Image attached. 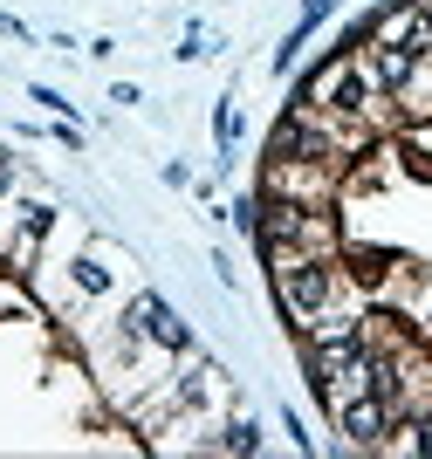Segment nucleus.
<instances>
[{
  "instance_id": "obj_1",
  "label": "nucleus",
  "mask_w": 432,
  "mask_h": 459,
  "mask_svg": "<svg viewBox=\"0 0 432 459\" xmlns=\"http://www.w3.org/2000/svg\"><path fill=\"white\" fill-rule=\"evenodd\" d=\"M268 261V281H275V308L288 323H309L316 308H330L343 295V261L337 254H302V247H275L261 254Z\"/></svg>"
},
{
  "instance_id": "obj_2",
  "label": "nucleus",
  "mask_w": 432,
  "mask_h": 459,
  "mask_svg": "<svg viewBox=\"0 0 432 459\" xmlns=\"http://www.w3.org/2000/svg\"><path fill=\"white\" fill-rule=\"evenodd\" d=\"M117 329L124 336H145L151 350H165V357H199V343H192V329H186V316L165 302V295H131L124 302V316H117Z\"/></svg>"
},
{
  "instance_id": "obj_3",
  "label": "nucleus",
  "mask_w": 432,
  "mask_h": 459,
  "mask_svg": "<svg viewBox=\"0 0 432 459\" xmlns=\"http://www.w3.org/2000/svg\"><path fill=\"white\" fill-rule=\"evenodd\" d=\"M330 425L343 432V446H357V453H371V446H384L398 432V411L377 391H357V398H343V404H330Z\"/></svg>"
},
{
  "instance_id": "obj_4",
  "label": "nucleus",
  "mask_w": 432,
  "mask_h": 459,
  "mask_svg": "<svg viewBox=\"0 0 432 459\" xmlns=\"http://www.w3.org/2000/svg\"><path fill=\"white\" fill-rule=\"evenodd\" d=\"M337 7H343V0H302L295 28H288V35H282V48H275V76H288V69H295V62H302V48H309V35H316V28H322L330 14H337Z\"/></svg>"
},
{
  "instance_id": "obj_5",
  "label": "nucleus",
  "mask_w": 432,
  "mask_h": 459,
  "mask_svg": "<svg viewBox=\"0 0 432 459\" xmlns=\"http://www.w3.org/2000/svg\"><path fill=\"white\" fill-rule=\"evenodd\" d=\"M213 144H220V172H234V144H241V110H234V96H220V110H213Z\"/></svg>"
},
{
  "instance_id": "obj_6",
  "label": "nucleus",
  "mask_w": 432,
  "mask_h": 459,
  "mask_svg": "<svg viewBox=\"0 0 432 459\" xmlns=\"http://www.w3.org/2000/svg\"><path fill=\"white\" fill-rule=\"evenodd\" d=\"M213 453H247V459H254V453H261V425H254V419H226L220 439H213Z\"/></svg>"
},
{
  "instance_id": "obj_7",
  "label": "nucleus",
  "mask_w": 432,
  "mask_h": 459,
  "mask_svg": "<svg viewBox=\"0 0 432 459\" xmlns=\"http://www.w3.org/2000/svg\"><path fill=\"white\" fill-rule=\"evenodd\" d=\"M69 281L83 288V295H110V268H103L96 254H75V261H69Z\"/></svg>"
},
{
  "instance_id": "obj_8",
  "label": "nucleus",
  "mask_w": 432,
  "mask_h": 459,
  "mask_svg": "<svg viewBox=\"0 0 432 459\" xmlns=\"http://www.w3.org/2000/svg\"><path fill=\"white\" fill-rule=\"evenodd\" d=\"M405 432H412V453L432 459V411H412V419H405Z\"/></svg>"
},
{
  "instance_id": "obj_9",
  "label": "nucleus",
  "mask_w": 432,
  "mask_h": 459,
  "mask_svg": "<svg viewBox=\"0 0 432 459\" xmlns=\"http://www.w3.org/2000/svg\"><path fill=\"white\" fill-rule=\"evenodd\" d=\"M172 56H179V62H199V56H207V28H186V41H179Z\"/></svg>"
},
{
  "instance_id": "obj_10",
  "label": "nucleus",
  "mask_w": 432,
  "mask_h": 459,
  "mask_svg": "<svg viewBox=\"0 0 432 459\" xmlns=\"http://www.w3.org/2000/svg\"><path fill=\"white\" fill-rule=\"evenodd\" d=\"M28 103H41V110H56V117H69V103H62V90H48V82H35V90H28Z\"/></svg>"
},
{
  "instance_id": "obj_11",
  "label": "nucleus",
  "mask_w": 432,
  "mask_h": 459,
  "mask_svg": "<svg viewBox=\"0 0 432 459\" xmlns=\"http://www.w3.org/2000/svg\"><path fill=\"white\" fill-rule=\"evenodd\" d=\"M0 35H7V41H35V35H28V21H14V14H0Z\"/></svg>"
},
{
  "instance_id": "obj_12",
  "label": "nucleus",
  "mask_w": 432,
  "mask_h": 459,
  "mask_svg": "<svg viewBox=\"0 0 432 459\" xmlns=\"http://www.w3.org/2000/svg\"><path fill=\"white\" fill-rule=\"evenodd\" d=\"M7 192H14V158L0 152V199H7Z\"/></svg>"
},
{
  "instance_id": "obj_13",
  "label": "nucleus",
  "mask_w": 432,
  "mask_h": 459,
  "mask_svg": "<svg viewBox=\"0 0 432 459\" xmlns=\"http://www.w3.org/2000/svg\"><path fill=\"white\" fill-rule=\"evenodd\" d=\"M419 7H426V14H432V0H419Z\"/></svg>"
}]
</instances>
